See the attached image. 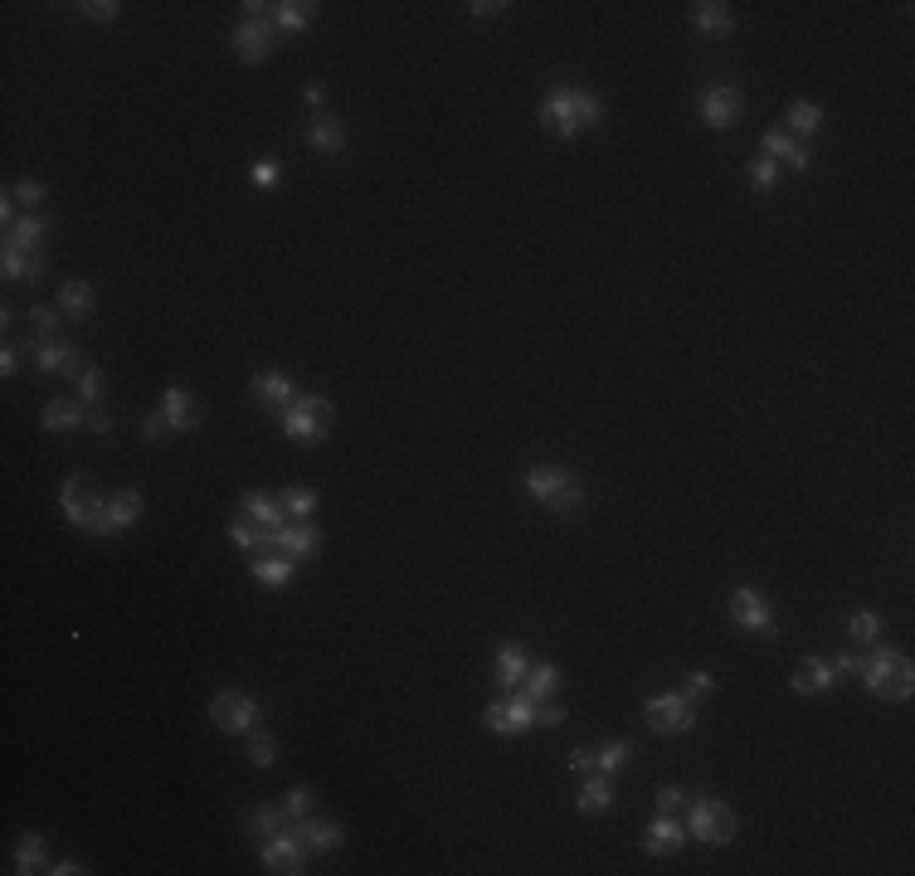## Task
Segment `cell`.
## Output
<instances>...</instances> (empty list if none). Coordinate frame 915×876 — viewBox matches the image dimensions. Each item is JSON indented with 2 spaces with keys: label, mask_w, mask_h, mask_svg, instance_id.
Masks as SVG:
<instances>
[{
  "label": "cell",
  "mask_w": 915,
  "mask_h": 876,
  "mask_svg": "<svg viewBox=\"0 0 915 876\" xmlns=\"http://www.w3.org/2000/svg\"><path fill=\"white\" fill-rule=\"evenodd\" d=\"M604 122V98L594 88H570V93H550L541 103V127L550 137H580Z\"/></svg>",
  "instance_id": "1"
},
{
  "label": "cell",
  "mask_w": 915,
  "mask_h": 876,
  "mask_svg": "<svg viewBox=\"0 0 915 876\" xmlns=\"http://www.w3.org/2000/svg\"><path fill=\"white\" fill-rule=\"evenodd\" d=\"M526 492H531L546 511L565 516V521L585 511V487H580V477L570 473V468H560V463H536V468L526 473Z\"/></svg>",
  "instance_id": "2"
},
{
  "label": "cell",
  "mask_w": 915,
  "mask_h": 876,
  "mask_svg": "<svg viewBox=\"0 0 915 876\" xmlns=\"http://www.w3.org/2000/svg\"><path fill=\"white\" fill-rule=\"evenodd\" d=\"M862 687L877 696V701H906L915 687V667L906 653H891V648H881L862 662Z\"/></svg>",
  "instance_id": "3"
},
{
  "label": "cell",
  "mask_w": 915,
  "mask_h": 876,
  "mask_svg": "<svg viewBox=\"0 0 915 876\" xmlns=\"http://www.w3.org/2000/svg\"><path fill=\"white\" fill-rule=\"evenodd\" d=\"M59 507H64V521H69V526L98 536L103 511H108V497H103V487H98L88 473H74V477L59 482Z\"/></svg>",
  "instance_id": "4"
},
{
  "label": "cell",
  "mask_w": 915,
  "mask_h": 876,
  "mask_svg": "<svg viewBox=\"0 0 915 876\" xmlns=\"http://www.w3.org/2000/svg\"><path fill=\"white\" fill-rule=\"evenodd\" d=\"M331 424H336V409L331 400L322 395H297L288 409H283V434L302 443V448H317V443H327Z\"/></svg>",
  "instance_id": "5"
},
{
  "label": "cell",
  "mask_w": 915,
  "mask_h": 876,
  "mask_svg": "<svg viewBox=\"0 0 915 876\" xmlns=\"http://www.w3.org/2000/svg\"><path fill=\"white\" fill-rule=\"evenodd\" d=\"M687 833L706 847H726L735 838V808L721 799H692L687 803Z\"/></svg>",
  "instance_id": "6"
},
{
  "label": "cell",
  "mask_w": 915,
  "mask_h": 876,
  "mask_svg": "<svg viewBox=\"0 0 915 876\" xmlns=\"http://www.w3.org/2000/svg\"><path fill=\"white\" fill-rule=\"evenodd\" d=\"M210 721L224 735H249L258 726V701L239 687H224V692L210 696Z\"/></svg>",
  "instance_id": "7"
},
{
  "label": "cell",
  "mask_w": 915,
  "mask_h": 876,
  "mask_svg": "<svg viewBox=\"0 0 915 876\" xmlns=\"http://www.w3.org/2000/svg\"><path fill=\"white\" fill-rule=\"evenodd\" d=\"M307 847H302V838H297V828L288 823V828H278L273 838H263V847H258V862H263V872H278V876H297L307 872Z\"/></svg>",
  "instance_id": "8"
},
{
  "label": "cell",
  "mask_w": 915,
  "mask_h": 876,
  "mask_svg": "<svg viewBox=\"0 0 915 876\" xmlns=\"http://www.w3.org/2000/svg\"><path fill=\"white\" fill-rule=\"evenodd\" d=\"M482 726L492 730V735H526V730L536 726V701H531L526 692L502 696V701H487Z\"/></svg>",
  "instance_id": "9"
},
{
  "label": "cell",
  "mask_w": 915,
  "mask_h": 876,
  "mask_svg": "<svg viewBox=\"0 0 915 876\" xmlns=\"http://www.w3.org/2000/svg\"><path fill=\"white\" fill-rule=\"evenodd\" d=\"M648 726L662 730V735H687L696 726V701L687 692H662V696H648Z\"/></svg>",
  "instance_id": "10"
},
{
  "label": "cell",
  "mask_w": 915,
  "mask_h": 876,
  "mask_svg": "<svg viewBox=\"0 0 915 876\" xmlns=\"http://www.w3.org/2000/svg\"><path fill=\"white\" fill-rule=\"evenodd\" d=\"M731 619L745 628V633H760V638H774V609H769V599L760 589H750V584H740L731 589Z\"/></svg>",
  "instance_id": "11"
},
{
  "label": "cell",
  "mask_w": 915,
  "mask_h": 876,
  "mask_svg": "<svg viewBox=\"0 0 915 876\" xmlns=\"http://www.w3.org/2000/svg\"><path fill=\"white\" fill-rule=\"evenodd\" d=\"M234 54H239V64H263L268 54H273V25L263 20V15H244L239 25H234Z\"/></svg>",
  "instance_id": "12"
},
{
  "label": "cell",
  "mask_w": 915,
  "mask_h": 876,
  "mask_svg": "<svg viewBox=\"0 0 915 876\" xmlns=\"http://www.w3.org/2000/svg\"><path fill=\"white\" fill-rule=\"evenodd\" d=\"M142 511H147V502H142V492L137 487H122V492H112L108 497V511H103V526H98V536H127L137 521H142Z\"/></svg>",
  "instance_id": "13"
},
{
  "label": "cell",
  "mask_w": 915,
  "mask_h": 876,
  "mask_svg": "<svg viewBox=\"0 0 915 876\" xmlns=\"http://www.w3.org/2000/svg\"><path fill=\"white\" fill-rule=\"evenodd\" d=\"M161 414L171 419V429L176 434H195L200 424H205V404L195 390H185V385H166V395H161Z\"/></svg>",
  "instance_id": "14"
},
{
  "label": "cell",
  "mask_w": 915,
  "mask_h": 876,
  "mask_svg": "<svg viewBox=\"0 0 915 876\" xmlns=\"http://www.w3.org/2000/svg\"><path fill=\"white\" fill-rule=\"evenodd\" d=\"M297 838H302V847L312 852V857H327V852H336L341 842H346V828L336 823V818H327V813H307V818H293Z\"/></svg>",
  "instance_id": "15"
},
{
  "label": "cell",
  "mask_w": 915,
  "mask_h": 876,
  "mask_svg": "<svg viewBox=\"0 0 915 876\" xmlns=\"http://www.w3.org/2000/svg\"><path fill=\"white\" fill-rule=\"evenodd\" d=\"M278 555H288V560H312L317 550H322V526L317 521H288V526H278L273 531V546Z\"/></svg>",
  "instance_id": "16"
},
{
  "label": "cell",
  "mask_w": 915,
  "mask_h": 876,
  "mask_svg": "<svg viewBox=\"0 0 915 876\" xmlns=\"http://www.w3.org/2000/svg\"><path fill=\"white\" fill-rule=\"evenodd\" d=\"M701 122H706L711 132H731L735 122H740V93H735L731 83L706 88V98H701Z\"/></svg>",
  "instance_id": "17"
},
{
  "label": "cell",
  "mask_w": 915,
  "mask_h": 876,
  "mask_svg": "<svg viewBox=\"0 0 915 876\" xmlns=\"http://www.w3.org/2000/svg\"><path fill=\"white\" fill-rule=\"evenodd\" d=\"M687 838H692L687 823H677L672 813H658L653 828L643 833V852H648V857H677V852L687 847Z\"/></svg>",
  "instance_id": "18"
},
{
  "label": "cell",
  "mask_w": 915,
  "mask_h": 876,
  "mask_svg": "<svg viewBox=\"0 0 915 876\" xmlns=\"http://www.w3.org/2000/svg\"><path fill=\"white\" fill-rule=\"evenodd\" d=\"M35 370L39 375H83V351L69 341H39Z\"/></svg>",
  "instance_id": "19"
},
{
  "label": "cell",
  "mask_w": 915,
  "mask_h": 876,
  "mask_svg": "<svg viewBox=\"0 0 915 876\" xmlns=\"http://www.w3.org/2000/svg\"><path fill=\"white\" fill-rule=\"evenodd\" d=\"M833 682H838V672H833V662H828V657H804V662H799V672L789 677V687H794L799 696L828 692Z\"/></svg>",
  "instance_id": "20"
},
{
  "label": "cell",
  "mask_w": 915,
  "mask_h": 876,
  "mask_svg": "<svg viewBox=\"0 0 915 876\" xmlns=\"http://www.w3.org/2000/svg\"><path fill=\"white\" fill-rule=\"evenodd\" d=\"M760 146H765V156L774 161V166H779V161H784V166H794V171H808V166H813L808 146L794 142L789 132H765V137H760Z\"/></svg>",
  "instance_id": "21"
},
{
  "label": "cell",
  "mask_w": 915,
  "mask_h": 876,
  "mask_svg": "<svg viewBox=\"0 0 915 876\" xmlns=\"http://www.w3.org/2000/svg\"><path fill=\"white\" fill-rule=\"evenodd\" d=\"M0 273H5V283H35V278H44V258L5 244L0 249Z\"/></svg>",
  "instance_id": "22"
},
{
  "label": "cell",
  "mask_w": 915,
  "mask_h": 876,
  "mask_svg": "<svg viewBox=\"0 0 915 876\" xmlns=\"http://www.w3.org/2000/svg\"><path fill=\"white\" fill-rule=\"evenodd\" d=\"M307 142H312V151H322V156H341L346 142H351V132H346L341 117H317V122L307 127Z\"/></svg>",
  "instance_id": "23"
},
{
  "label": "cell",
  "mask_w": 915,
  "mask_h": 876,
  "mask_svg": "<svg viewBox=\"0 0 915 876\" xmlns=\"http://www.w3.org/2000/svg\"><path fill=\"white\" fill-rule=\"evenodd\" d=\"M692 25L701 30V35L721 39L735 30V10L726 5V0H706V5H692Z\"/></svg>",
  "instance_id": "24"
},
{
  "label": "cell",
  "mask_w": 915,
  "mask_h": 876,
  "mask_svg": "<svg viewBox=\"0 0 915 876\" xmlns=\"http://www.w3.org/2000/svg\"><path fill=\"white\" fill-rule=\"evenodd\" d=\"M492 667H497V687H512V692H516V687L526 682V672H531V657H526V648H521V643H502Z\"/></svg>",
  "instance_id": "25"
},
{
  "label": "cell",
  "mask_w": 915,
  "mask_h": 876,
  "mask_svg": "<svg viewBox=\"0 0 915 876\" xmlns=\"http://www.w3.org/2000/svg\"><path fill=\"white\" fill-rule=\"evenodd\" d=\"M254 400L263 404V409H288V404L297 400V390H293L288 375L268 370V375H254Z\"/></svg>",
  "instance_id": "26"
},
{
  "label": "cell",
  "mask_w": 915,
  "mask_h": 876,
  "mask_svg": "<svg viewBox=\"0 0 915 876\" xmlns=\"http://www.w3.org/2000/svg\"><path fill=\"white\" fill-rule=\"evenodd\" d=\"M239 511H244L249 521H258V526H268V531L288 526V511H283V502H278V497H268V492H244Z\"/></svg>",
  "instance_id": "27"
},
{
  "label": "cell",
  "mask_w": 915,
  "mask_h": 876,
  "mask_svg": "<svg viewBox=\"0 0 915 876\" xmlns=\"http://www.w3.org/2000/svg\"><path fill=\"white\" fill-rule=\"evenodd\" d=\"M288 823H293V818H288L283 803H254L249 818H244V833H249V838H273V833L288 828Z\"/></svg>",
  "instance_id": "28"
},
{
  "label": "cell",
  "mask_w": 915,
  "mask_h": 876,
  "mask_svg": "<svg viewBox=\"0 0 915 876\" xmlns=\"http://www.w3.org/2000/svg\"><path fill=\"white\" fill-rule=\"evenodd\" d=\"M93 307H98V297H93V283H83V278H69V283L59 288V312H64V317L83 322V317H93Z\"/></svg>",
  "instance_id": "29"
},
{
  "label": "cell",
  "mask_w": 915,
  "mask_h": 876,
  "mask_svg": "<svg viewBox=\"0 0 915 876\" xmlns=\"http://www.w3.org/2000/svg\"><path fill=\"white\" fill-rule=\"evenodd\" d=\"M44 429H54V434H74V429H88V404L83 400H54L44 409Z\"/></svg>",
  "instance_id": "30"
},
{
  "label": "cell",
  "mask_w": 915,
  "mask_h": 876,
  "mask_svg": "<svg viewBox=\"0 0 915 876\" xmlns=\"http://www.w3.org/2000/svg\"><path fill=\"white\" fill-rule=\"evenodd\" d=\"M44 239H49V219L44 215H20L15 219V229H5V244H15V249H25V254H35Z\"/></svg>",
  "instance_id": "31"
},
{
  "label": "cell",
  "mask_w": 915,
  "mask_h": 876,
  "mask_svg": "<svg viewBox=\"0 0 915 876\" xmlns=\"http://www.w3.org/2000/svg\"><path fill=\"white\" fill-rule=\"evenodd\" d=\"M229 541L239 550H258V555H268V546H273V531L268 526H258V521H249L244 511L229 521Z\"/></svg>",
  "instance_id": "32"
},
{
  "label": "cell",
  "mask_w": 915,
  "mask_h": 876,
  "mask_svg": "<svg viewBox=\"0 0 915 876\" xmlns=\"http://www.w3.org/2000/svg\"><path fill=\"white\" fill-rule=\"evenodd\" d=\"M614 803V784H609V774H589L585 789L575 794V808L585 813V818H594V813H604Z\"/></svg>",
  "instance_id": "33"
},
{
  "label": "cell",
  "mask_w": 915,
  "mask_h": 876,
  "mask_svg": "<svg viewBox=\"0 0 915 876\" xmlns=\"http://www.w3.org/2000/svg\"><path fill=\"white\" fill-rule=\"evenodd\" d=\"M312 20H317V5H312V0H283V5H273V25H278V30L302 35Z\"/></svg>",
  "instance_id": "34"
},
{
  "label": "cell",
  "mask_w": 915,
  "mask_h": 876,
  "mask_svg": "<svg viewBox=\"0 0 915 876\" xmlns=\"http://www.w3.org/2000/svg\"><path fill=\"white\" fill-rule=\"evenodd\" d=\"M555 687H560V667H555V662H531V672H526L521 692L531 696V701H550Z\"/></svg>",
  "instance_id": "35"
},
{
  "label": "cell",
  "mask_w": 915,
  "mask_h": 876,
  "mask_svg": "<svg viewBox=\"0 0 915 876\" xmlns=\"http://www.w3.org/2000/svg\"><path fill=\"white\" fill-rule=\"evenodd\" d=\"M293 565L297 560H288V555H263V560L249 565V575H254L258 584H268V589H283V584L293 580Z\"/></svg>",
  "instance_id": "36"
},
{
  "label": "cell",
  "mask_w": 915,
  "mask_h": 876,
  "mask_svg": "<svg viewBox=\"0 0 915 876\" xmlns=\"http://www.w3.org/2000/svg\"><path fill=\"white\" fill-rule=\"evenodd\" d=\"M784 127H789L794 137H813V132L823 127V108H818V103H789V112H784Z\"/></svg>",
  "instance_id": "37"
},
{
  "label": "cell",
  "mask_w": 915,
  "mask_h": 876,
  "mask_svg": "<svg viewBox=\"0 0 915 876\" xmlns=\"http://www.w3.org/2000/svg\"><path fill=\"white\" fill-rule=\"evenodd\" d=\"M628 755H633V745H628V740H609V745L589 750V760H594V774H619V769L628 765Z\"/></svg>",
  "instance_id": "38"
},
{
  "label": "cell",
  "mask_w": 915,
  "mask_h": 876,
  "mask_svg": "<svg viewBox=\"0 0 915 876\" xmlns=\"http://www.w3.org/2000/svg\"><path fill=\"white\" fill-rule=\"evenodd\" d=\"M15 872H44V838L35 833H25V838L15 842Z\"/></svg>",
  "instance_id": "39"
},
{
  "label": "cell",
  "mask_w": 915,
  "mask_h": 876,
  "mask_svg": "<svg viewBox=\"0 0 915 876\" xmlns=\"http://www.w3.org/2000/svg\"><path fill=\"white\" fill-rule=\"evenodd\" d=\"M278 502H283V511H288L293 521H312V511H317V492H307V487H288V492H278Z\"/></svg>",
  "instance_id": "40"
},
{
  "label": "cell",
  "mask_w": 915,
  "mask_h": 876,
  "mask_svg": "<svg viewBox=\"0 0 915 876\" xmlns=\"http://www.w3.org/2000/svg\"><path fill=\"white\" fill-rule=\"evenodd\" d=\"M249 760H254L258 769H273L278 765V740L268 735V730H249Z\"/></svg>",
  "instance_id": "41"
},
{
  "label": "cell",
  "mask_w": 915,
  "mask_h": 876,
  "mask_svg": "<svg viewBox=\"0 0 915 876\" xmlns=\"http://www.w3.org/2000/svg\"><path fill=\"white\" fill-rule=\"evenodd\" d=\"M30 327H35L39 341H59L64 312H59V307H30Z\"/></svg>",
  "instance_id": "42"
},
{
  "label": "cell",
  "mask_w": 915,
  "mask_h": 876,
  "mask_svg": "<svg viewBox=\"0 0 915 876\" xmlns=\"http://www.w3.org/2000/svg\"><path fill=\"white\" fill-rule=\"evenodd\" d=\"M103 390H108V375H103V370H83V375H78V395L74 400H83L88 409H93V404H103Z\"/></svg>",
  "instance_id": "43"
},
{
  "label": "cell",
  "mask_w": 915,
  "mask_h": 876,
  "mask_svg": "<svg viewBox=\"0 0 915 876\" xmlns=\"http://www.w3.org/2000/svg\"><path fill=\"white\" fill-rule=\"evenodd\" d=\"M847 633L857 638V643H877V633H881V619L872 614V609H862V614H852L847 619Z\"/></svg>",
  "instance_id": "44"
},
{
  "label": "cell",
  "mask_w": 915,
  "mask_h": 876,
  "mask_svg": "<svg viewBox=\"0 0 915 876\" xmlns=\"http://www.w3.org/2000/svg\"><path fill=\"white\" fill-rule=\"evenodd\" d=\"M278 176H283V166H278L273 156H258L254 166H249V181H254L258 190H273V185H278Z\"/></svg>",
  "instance_id": "45"
},
{
  "label": "cell",
  "mask_w": 915,
  "mask_h": 876,
  "mask_svg": "<svg viewBox=\"0 0 915 876\" xmlns=\"http://www.w3.org/2000/svg\"><path fill=\"white\" fill-rule=\"evenodd\" d=\"M10 195L25 205V215H39V205H44V195H49V190H44V181H20Z\"/></svg>",
  "instance_id": "46"
},
{
  "label": "cell",
  "mask_w": 915,
  "mask_h": 876,
  "mask_svg": "<svg viewBox=\"0 0 915 876\" xmlns=\"http://www.w3.org/2000/svg\"><path fill=\"white\" fill-rule=\"evenodd\" d=\"M288 818H307V813H317V789H307V784H297L293 794H288Z\"/></svg>",
  "instance_id": "47"
},
{
  "label": "cell",
  "mask_w": 915,
  "mask_h": 876,
  "mask_svg": "<svg viewBox=\"0 0 915 876\" xmlns=\"http://www.w3.org/2000/svg\"><path fill=\"white\" fill-rule=\"evenodd\" d=\"M166 434H176V429H171V419H166L161 409L142 414V438H147V443H166Z\"/></svg>",
  "instance_id": "48"
},
{
  "label": "cell",
  "mask_w": 915,
  "mask_h": 876,
  "mask_svg": "<svg viewBox=\"0 0 915 876\" xmlns=\"http://www.w3.org/2000/svg\"><path fill=\"white\" fill-rule=\"evenodd\" d=\"M750 185H755V190H774V185H779V166H774L769 156L750 161Z\"/></svg>",
  "instance_id": "49"
},
{
  "label": "cell",
  "mask_w": 915,
  "mask_h": 876,
  "mask_svg": "<svg viewBox=\"0 0 915 876\" xmlns=\"http://www.w3.org/2000/svg\"><path fill=\"white\" fill-rule=\"evenodd\" d=\"M78 10H83L88 20H98V25H112V20L122 15V5H117V0H83Z\"/></svg>",
  "instance_id": "50"
},
{
  "label": "cell",
  "mask_w": 915,
  "mask_h": 876,
  "mask_svg": "<svg viewBox=\"0 0 915 876\" xmlns=\"http://www.w3.org/2000/svg\"><path fill=\"white\" fill-rule=\"evenodd\" d=\"M687 794H682V789H677V784H667V789H658V813H672V818H677V813H682V808H687Z\"/></svg>",
  "instance_id": "51"
},
{
  "label": "cell",
  "mask_w": 915,
  "mask_h": 876,
  "mask_svg": "<svg viewBox=\"0 0 915 876\" xmlns=\"http://www.w3.org/2000/svg\"><path fill=\"white\" fill-rule=\"evenodd\" d=\"M507 10H512L507 0H497V5H492V0H473V5H468V15H477V20H497V15H507Z\"/></svg>",
  "instance_id": "52"
},
{
  "label": "cell",
  "mask_w": 915,
  "mask_h": 876,
  "mask_svg": "<svg viewBox=\"0 0 915 876\" xmlns=\"http://www.w3.org/2000/svg\"><path fill=\"white\" fill-rule=\"evenodd\" d=\"M706 692H716V677H711V672H701V667L687 672V696H706Z\"/></svg>",
  "instance_id": "53"
},
{
  "label": "cell",
  "mask_w": 915,
  "mask_h": 876,
  "mask_svg": "<svg viewBox=\"0 0 915 876\" xmlns=\"http://www.w3.org/2000/svg\"><path fill=\"white\" fill-rule=\"evenodd\" d=\"M536 721H541V726H560V721H565V706H560V701H536Z\"/></svg>",
  "instance_id": "54"
},
{
  "label": "cell",
  "mask_w": 915,
  "mask_h": 876,
  "mask_svg": "<svg viewBox=\"0 0 915 876\" xmlns=\"http://www.w3.org/2000/svg\"><path fill=\"white\" fill-rule=\"evenodd\" d=\"M862 662H867V657L842 653V657H833V672H838V677H862Z\"/></svg>",
  "instance_id": "55"
},
{
  "label": "cell",
  "mask_w": 915,
  "mask_h": 876,
  "mask_svg": "<svg viewBox=\"0 0 915 876\" xmlns=\"http://www.w3.org/2000/svg\"><path fill=\"white\" fill-rule=\"evenodd\" d=\"M88 429H93V434H112V414L103 409V404H93V409H88Z\"/></svg>",
  "instance_id": "56"
},
{
  "label": "cell",
  "mask_w": 915,
  "mask_h": 876,
  "mask_svg": "<svg viewBox=\"0 0 915 876\" xmlns=\"http://www.w3.org/2000/svg\"><path fill=\"white\" fill-rule=\"evenodd\" d=\"M15 370H20V346H5V351H0V375L10 380Z\"/></svg>",
  "instance_id": "57"
},
{
  "label": "cell",
  "mask_w": 915,
  "mask_h": 876,
  "mask_svg": "<svg viewBox=\"0 0 915 876\" xmlns=\"http://www.w3.org/2000/svg\"><path fill=\"white\" fill-rule=\"evenodd\" d=\"M302 98H307L312 108H322V103H327V83H322V78H312V83L302 88Z\"/></svg>",
  "instance_id": "58"
},
{
  "label": "cell",
  "mask_w": 915,
  "mask_h": 876,
  "mask_svg": "<svg viewBox=\"0 0 915 876\" xmlns=\"http://www.w3.org/2000/svg\"><path fill=\"white\" fill-rule=\"evenodd\" d=\"M49 872H54V876H83V872H88V867H78V862H54V867H49Z\"/></svg>",
  "instance_id": "59"
}]
</instances>
